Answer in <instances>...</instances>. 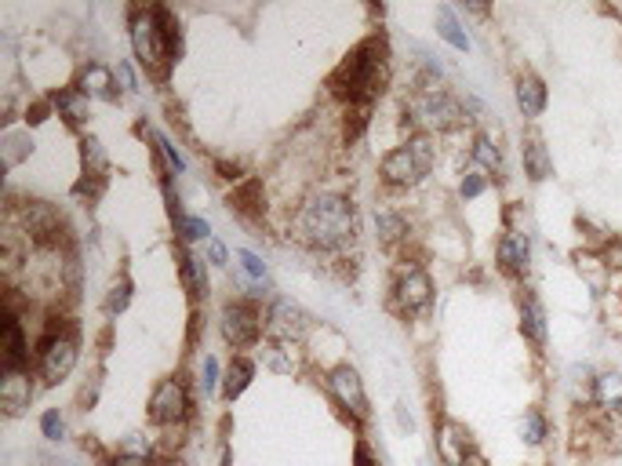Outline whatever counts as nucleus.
I'll return each mask as SVG.
<instances>
[{
  "instance_id": "obj_26",
  "label": "nucleus",
  "mask_w": 622,
  "mask_h": 466,
  "mask_svg": "<svg viewBox=\"0 0 622 466\" xmlns=\"http://www.w3.org/2000/svg\"><path fill=\"white\" fill-rule=\"evenodd\" d=\"M375 226H379L382 241H386V244L401 241L404 233H408V226H404V219H401V215H393V212H382L379 219H375Z\"/></svg>"
},
{
  "instance_id": "obj_2",
  "label": "nucleus",
  "mask_w": 622,
  "mask_h": 466,
  "mask_svg": "<svg viewBox=\"0 0 622 466\" xmlns=\"http://www.w3.org/2000/svg\"><path fill=\"white\" fill-rule=\"evenodd\" d=\"M299 230H302V237L310 244H317V248H335V244H342L346 237H353L357 219H353V208L346 197L321 193V197H313L310 204H302Z\"/></svg>"
},
{
  "instance_id": "obj_8",
  "label": "nucleus",
  "mask_w": 622,
  "mask_h": 466,
  "mask_svg": "<svg viewBox=\"0 0 622 466\" xmlns=\"http://www.w3.org/2000/svg\"><path fill=\"white\" fill-rule=\"evenodd\" d=\"M222 335L233 346H251L259 339V314L244 303H233L222 310Z\"/></svg>"
},
{
  "instance_id": "obj_13",
  "label": "nucleus",
  "mask_w": 622,
  "mask_h": 466,
  "mask_svg": "<svg viewBox=\"0 0 622 466\" xmlns=\"http://www.w3.org/2000/svg\"><path fill=\"white\" fill-rule=\"evenodd\" d=\"M306 328H310V321H306V314H302L299 306H291V303L273 306V332L277 335H284V339H299Z\"/></svg>"
},
{
  "instance_id": "obj_38",
  "label": "nucleus",
  "mask_w": 622,
  "mask_h": 466,
  "mask_svg": "<svg viewBox=\"0 0 622 466\" xmlns=\"http://www.w3.org/2000/svg\"><path fill=\"white\" fill-rule=\"evenodd\" d=\"M113 466H150V463H146L142 456H117L113 459Z\"/></svg>"
},
{
  "instance_id": "obj_9",
  "label": "nucleus",
  "mask_w": 622,
  "mask_h": 466,
  "mask_svg": "<svg viewBox=\"0 0 622 466\" xmlns=\"http://www.w3.org/2000/svg\"><path fill=\"white\" fill-rule=\"evenodd\" d=\"M332 394L339 397L342 405L350 408L353 416H368V397H364V386H361V375L353 372L350 365H342L332 372Z\"/></svg>"
},
{
  "instance_id": "obj_17",
  "label": "nucleus",
  "mask_w": 622,
  "mask_h": 466,
  "mask_svg": "<svg viewBox=\"0 0 622 466\" xmlns=\"http://www.w3.org/2000/svg\"><path fill=\"white\" fill-rule=\"evenodd\" d=\"M26 361V339H22V328L15 317H4V365L8 368H22Z\"/></svg>"
},
{
  "instance_id": "obj_4",
  "label": "nucleus",
  "mask_w": 622,
  "mask_h": 466,
  "mask_svg": "<svg viewBox=\"0 0 622 466\" xmlns=\"http://www.w3.org/2000/svg\"><path fill=\"white\" fill-rule=\"evenodd\" d=\"M433 146L430 139H412L404 142V146H397V150H390L386 157H382V179L390 186H415L422 183L426 175H430L433 168Z\"/></svg>"
},
{
  "instance_id": "obj_24",
  "label": "nucleus",
  "mask_w": 622,
  "mask_h": 466,
  "mask_svg": "<svg viewBox=\"0 0 622 466\" xmlns=\"http://www.w3.org/2000/svg\"><path fill=\"white\" fill-rule=\"evenodd\" d=\"M597 401H601V408H608V412H619L622 408V379L619 375H601L597 379Z\"/></svg>"
},
{
  "instance_id": "obj_31",
  "label": "nucleus",
  "mask_w": 622,
  "mask_h": 466,
  "mask_svg": "<svg viewBox=\"0 0 622 466\" xmlns=\"http://www.w3.org/2000/svg\"><path fill=\"white\" fill-rule=\"evenodd\" d=\"M128 292H131V284H128V281L113 284L110 299H106V310H110V314H121L124 306H128Z\"/></svg>"
},
{
  "instance_id": "obj_36",
  "label": "nucleus",
  "mask_w": 622,
  "mask_h": 466,
  "mask_svg": "<svg viewBox=\"0 0 622 466\" xmlns=\"http://www.w3.org/2000/svg\"><path fill=\"white\" fill-rule=\"evenodd\" d=\"M215 383H219V365H215V357H204V390H215Z\"/></svg>"
},
{
  "instance_id": "obj_28",
  "label": "nucleus",
  "mask_w": 622,
  "mask_h": 466,
  "mask_svg": "<svg viewBox=\"0 0 622 466\" xmlns=\"http://www.w3.org/2000/svg\"><path fill=\"white\" fill-rule=\"evenodd\" d=\"M84 146V168H88V175H99L102 168H106V153H102V146H99V139H84L81 142Z\"/></svg>"
},
{
  "instance_id": "obj_33",
  "label": "nucleus",
  "mask_w": 622,
  "mask_h": 466,
  "mask_svg": "<svg viewBox=\"0 0 622 466\" xmlns=\"http://www.w3.org/2000/svg\"><path fill=\"white\" fill-rule=\"evenodd\" d=\"M241 263H244V270H248L251 277H259V281L266 277V263H262L255 252H241Z\"/></svg>"
},
{
  "instance_id": "obj_35",
  "label": "nucleus",
  "mask_w": 622,
  "mask_h": 466,
  "mask_svg": "<svg viewBox=\"0 0 622 466\" xmlns=\"http://www.w3.org/2000/svg\"><path fill=\"white\" fill-rule=\"evenodd\" d=\"M157 146L164 150V157H168V164L175 168V172H182V168H186V164H182V157H179V150H175V146H171V142L164 139V135H157Z\"/></svg>"
},
{
  "instance_id": "obj_37",
  "label": "nucleus",
  "mask_w": 622,
  "mask_h": 466,
  "mask_svg": "<svg viewBox=\"0 0 622 466\" xmlns=\"http://www.w3.org/2000/svg\"><path fill=\"white\" fill-rule=\"evenodd\" d=\"M604 259H608V266H615V270H622V244H615V248H608V252H604Z\"/></svg>"
},
{
  "instance_id": "obj_7",
  "label": "nucleus",
  "mask_w": 622,
  "mask_h": 466,
  "mask_svg": "<svg viewBox=\"0 0 622 466\" xmlns=\"http://www.w3.org/2000/svg\"><path fill=\"white\" fill-rule=\"evenodd\" d=\"M186 390H182V383H175V379H164L157 390H153L150 397V419L153 423H179V419H186Z\"/></svg>"
},
{
  "instance_id": "obj_22",
  "label": "nucleus",
  "mask_w": 622,
  "mask_h": 466,
  "mask_svg": "<svg viewBox=\"0 0 622 466\" xmlns=\"http://www.w3.org/2000/svg\"><path fill=\"white\" fill-rule=\"evenodd\" d=\"M110 88H113V73L102 70V66H88L81 77V92L84 95H99V99H110Z\"/></svg>"
},
{
  "instance_id": "obj_16",
  "label": "nucleus",
  "mask_w": 622,
  "mask_h": 466,
  "mask_svg": "<svg viewBox=\"0 0 622 466\" xmlns=\"http://www.w3.org/2000/svg\"><path fill=\"white\" fill-rule=\"evenodd\" d=\"M517 102H521L524 117H539L546 110V88H542L539 77H521L517 84Z\"/></svg>"
},
{
  "instance_id": "obj_20",
  "label": "nucleus",
  "mask_w": 622,
  "mask_h": 466,
  "mask_svg": "<svg viewBox=\"0 0 622 466\" xmlns=\"http://www.w3.org/2000/svg\"><path fill=\"white\" fill-rule=\"evenodd\" d=\"M521 328H524V335L532 339V343H546V317H542V306L535 303V299H528L524 303V310H521Z\"/></svg>"
},
{
  "instance_id": "obj_40",
  "label": "nucleus",
  "mask_w": 622,
  "mask_h": 466,
  "mask_svg": "<svg viewBox=\"0 0 622 466\" xmlns=\"http://www.w3.org/2000/svg\"><path fill=\"white\" fill-rule=\"evenodd\" d=\"M117 77H121L124 88H135V81H131V70H128V66H117Z\"/></svg>"
},
{
  "instance_id": "obj_23",
  "label": "nucleus",
  "mask_w": 622,
  "mask_h": 466,
  "mask_svg": "<svg viewBox=\"0 0 622 466\" xmlns=\"http://www.w3.org/2000/svg\"><path fill=\"white\" fill-rule=\"evenodd\" d=\"M251 375H255V365H251L248 357H237L230 365V375H226V397H241L248 390Z\"/></svg>"
},
{
  "instance_id": "obj_10",
  "label": "nucleus",
  "mask_w": 622,
  "mask_h": 466,
  "mask_svg": "<svg viewBox=\"0 0 622 466\" xmlns=\"http://www.w3.org/2000/svg\"><path fill=\"white\" fill-rule=\"evenodd\" d=\"M30 375L19 372V368H8L4 372V379H0V405L8 408L11 416H19L22 408H30Z\"/></svg>"
},
{
  "instance_id": "obj_27",
  "label": "nucleus",
  "mask_w": 622,
  "mask_h": 466,
  "mask_svg": "<svg viewBox=\"0 0 622 466\" xmlns=\"http://www.w3.org/2000/svg\"><path fill=\"white\" fill-rule=\"evenodd\" d=\"M266 361H270L273 372H281V375L295 372V354H291L288 346H266Z\"/></svg>"
},
{
  "instance_id": "obj_12",
  "label": "nucleus",
  "mask_w": 622,
  "mask_h": 466,
  "mask_svg": "<svg viewBox=\"0 0 622 466\" xmlns=\"http://www.w3.org/2000/svg\"><path fill=\"white\" fill-rule=\"evenodd\" d=\"M437 445H441V459L448 466H462L466 463V459H470V434H466V430H462L459 423H444L441 426V441H437Z\"/></svg>"
},
{
  "instance_id": "obj_11",
  "label": "nucleus",
  "mask_w": 622,
  "mask_h": 466,
  "mask_svg": "<svg viewBox=\"0 0 622 466\" xmlns=\"http://www.w3.org/2000/svg\"><path fill=\"white\" fill-rule=\"evenodd\" d=\"M499 263L506 274H524L528 263H532V244H528V233H506L499 244Z\"/></svg>"
},
{
  "instance_id": "obj_14",
  "label": "nucleus",
  "mask_w": 622,
  "mask_h": 466,
  "mask_svg": "<svg viewBox=\"0 0 622 466\" xmlns=\"http://www.w3.org/2000/svg\"><path fill=\"white\" fill-rule=\"evenodd\" d=\"M430 295H433V284H430V277L422 274V270H412V274L401 281V303L408 306V310L426 306L430 303Z\"/></svg>"
},
{
  "instance_id": "obj_30",
  "label": "nucleus",
  "mask_w": 622,
  "mask_h": 466,
  "mask_svg": "<svg viewBox=\"0 0 622 466\" xmlns=\"http://www.w3.org/2000/svg\"><path fill=\"white\" fill-rule=\"evenodd\" d=\"M521 434H524V441H528V445H542V437H546V423H542L539 412H528V416H524Z\"/></svg>"
},
{
  "instance_id": "obj_32",
  "label": "nucleus",
  "mask_w": 622,
  "mask_h": 466,
  "mask_svg": "<svg viewBox=\"0 0 622 466\" xmlns=\"http://www.w3.org/2000/svg\"><path fill=\"white\" fill-rule=\"evenodd\" d=\"M41 426H44V437H51V441H62V437H66V423H62L59 412H48V416L41 419Z\"/></svg>"
},
{
  "instance_id": "obj_18",
  "label": "nucleus",
  "mask_w": 622,
  "mask_h": 466,
  "mask_svg": "<svg viewBox=\"0 0 622 466\" xmlns=\"http://www.w3.org/2000/svg\"><path fill=\"white\" fill-rule=\"evenodd\" d=\"M179 270H182V284L190 288V295H208V274H204L201 259H193L190 252H179Z\"/></svg>"
},
{
  "instance_id": "obj_19",
  "label": "nucleus",
  "mask_w": 622,
  "mask_h": 466,
  "mask_svg": "<svg viewBox=\"0 0 622 466\" xmlns=\"http://www.w3.org/2000/svg\"><path fill=\"white\" fill-rule=\"evenodd\" d=\"M55 106H59V113H62V117H66V121H70V124L88 121V95H84L81 88L59 92V95H55Z\"/></svg>"
},
{
  "instance_id": "obj_39",
  "label": "nucleus",
  "mask_w": 622,
  "mask_h": 466,
  "mask_svg": "<svg viewBox=\"0 0 622 466\" xmlns=\"http://www.w3.org/2000/svg\"><path fill=\"white\" fill-rule=\"evenodd\" d=\"M208 252H211V263H226V252H222V244L219 241H211V248H208Z\"/></svg>"
},
{
  "instance_id": "obj_5",
  "label": "nucleus",
  "mask_w": 622,
  "mask_h": 466,
  "mask_svg": "<svg viewBox=\"0 0 622 466\" xmlns=\"http://www.w3.org/2000/svg\"><path fill=\"white\" fill-rule=\"evenodd\" d=\"M412 117H415V124L426 128V132H452V128H459L462 124V106L448 92L426 88L422 95H415Z\"/></svg>"
},
{
  "instance_id": "obj_29",
  "label": "nucleus",
  "mask_w": 622,
  "mask_h": 466,
  "mask_svg": "<svg viewBox=\"0 0 622 466\" xmlns=\"http://www.w3.org/2000/svg\"><path fill=\"white\" fill-rule=\"evenodd\" d=\"M179 233L186 241H204L211 233V226L204 219H197V215H179Z\"/></svg>"
},
{
  "instance_id": "obj_1",
  "label": "nucleus",
  "mask_w": 622,
  "mask_h": 466,
  "mask_svg": "<svg viewBox=\"0 0 622 466\" xmlns=\"http://www.w3.org/2000/svg\"><path fill=\"white\" fill-rule=\"evenodd\" d=\"M386 81H390V62H386L382 41H364L332 77L335 92L350 95V102L375 99L386 88Z\"/></svg>"
},
{
  "instance_id": "obj_15",
  "label": "nucleus",
  "mask_w": 622,
  "mask_h": 466,
  "mask_svg": "<svg viewBox=\"0 0 622 466\" xmlns=\"http://www.w3.org/2000/svg\"><path fill=\"white\" fill-rule=\"evenodd\" d=\"M524 168H528V175H532L535 183H542V179H550L553 175V161L550 153H546V146H542V139H524Z\"/></svg>"
},
{
  "instance_id": "obj_21",
  "label": "nucleus",
  "mask_w": 622,
  "mask_h": 466,
  "mask_svg": "<svg viewBox=\"0 0 622 466\" xmlns=\"http://www.w3.org/2000/svg\"><path fill=\"white\" fill-rule=\"evenodd\" d=\"M437 30H441V37L452 44V48L470 51V37H466V33H462V26L455 22L452 8H437Z\"/></svg>"
},
{
  "instance_id": "obj_34",
  "label": "nucleus",
  "mask_w": 622,
  "mask_h": 466,
  "mask_svg": "<svg viewBox=\"0 0 622 466\" xmlns=\"http://www.w3.org/2000/svg\"><path fill=\"white\" fill-rule=\"evenodd\" d=\"M477 193H484V179H481V172L473 168V172L462 179V197H477Z\"/></svg>"
},
{
  "instance_id": "obj_25",
  "label": "nucleus",
  "mask_w": 622,
  "mask_h": 466,
  "mask_svg": "<svg viewBox=\"0 0 622 466\" xmlns=\"http://www.w3.org/2000/svg\"><path fill=\"white\" fill-rule=\"evenodd\" d=\"M473 161L481 164V168H488V172H502V153L488 135H481V139L473 142Z\"/></svg>"
},
{
  "instance_id": "obj_6",
  "label": "nucleus",
  "mask_w": 622,
  "mask_h": 466,
  "mask_svg": "<svg viewBox=\"0 0 622 466\" xmlns=\"http://www.w3.org/2000/svg\"><path fill=\"white\" fill-rule=\"evenodd\" d=\"M73 365H77V343H73L70 335H51V339H44V350H41L44 383H62L73 372Z\"/></svg>"
},
{
  "instance_id": "obj_41",
  "label": "nucleus",
  "mask_w": 622,
  "mask_h": 466,
  "mask_svg": "<svg viewBox=\"0 0 622 466\" xmlns=\"http://www.w3.org/2000/svg\"><path fill=\"white\" fill-rule=\"evenodd\" d=\"M357 463H361V466H372V459H368V452H364V448L357 452Z\"/></svg>"
},
{
  "instance_id": "obj_3",
  "label": "nucleus",
  "mask_w": 622,
  "mask_h": 466,
  "mask_svg": "<svg viewBox=\"0 0 622 466\" xmlns=\"http://www.w3.org/2000/svg\"><path fill=\"white\" fill-rule=\"evenodd\" d=\"M131 44H135V55L153 77H164L171 62V19L164 8H150L146 15L131 22Z\"/></svg>"
}]
</instances>
